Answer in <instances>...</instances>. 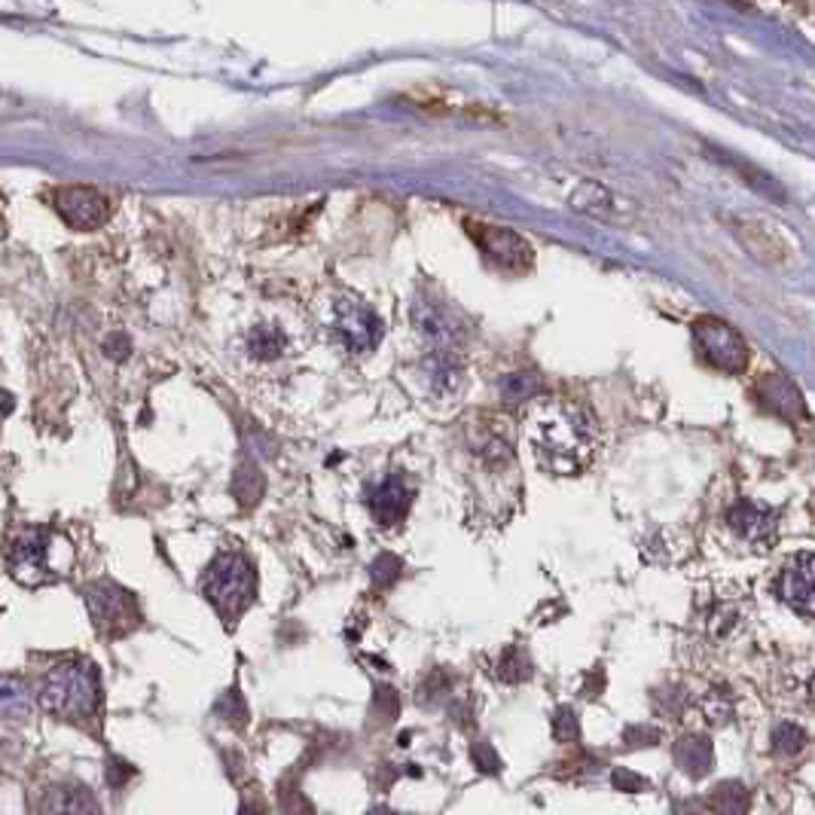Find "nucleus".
Returning a JSON list of instances; mask_svg holds the SVG:
<instances>
[{
  "label": "nucleus",
  "instance_id": "1",
  "mask_svg": "<svg viewBox=\"0 0 815 815\" xmlns=\"http://www.w3.org/2000/svg\"><path fill=\"white\" fill-rule=\"evenodd\" d=\"M529 437L538 462L553 474L584 471L596 452V421L571 400H541L531 409Z\"/></svg>",
  "mask_w": 815,
  "mask_h": 815
},
{
  "label": "nucleus",
  "instance_id": "30",
  "mask_svg": "<svg viewBox=\"0 0 815 815\" xmlns=\"http://www.w3.org/2000/svg\"><path fill=\"white\" fill-rule=\"evenodd\" d=\"M614 785H617L620 791H629V794H636V791L648 789V782H645L641 775L629 773V770H617V773H614Z\"/></svg>",
  "mask_w": 815,
  "mask_h": 815
},
{
  "label": "nucleus",
  "instance_id": "32",
  "mask_svg": "<svg viewBox=\"0 0 815 815\" xmlns=\"http://www.w3.org/2000/svg\"><path fill=\"white\" fill-rule=\"evenodd\" d=\"M13 407H15L13 395L0 388V421H3V419H7V416H10V412H13Z\"/></svg>",
  "mask_w": 815,
  "mask_h": 815
},
{
  "label": "nucleus",
  "instance_id": "7",
  "mask_svg": "<svg viewBox=\"0 0 815 815\" xmlns=\"http://www.w3.org/2000/svg\"><path fill=\"white\" fill-rule=\"evenodd\" d=\"M53 205L74 230H98L110 218V202L92 187H62L53 192Z\"/></svg>",
  "mask_w": 815,
  "mask_h": 815
},
{
  "label": "nucleus",
  "instance_id": "29",
  "mask_svg": "<svg viewBox=\"0 0 815 815\" xmlns=\"http://www.w3.org/2000/svg\"><path fill=\"white\" fill-rule=\"evenodd\" d=\"M373 712L379 715V720H392L397 715V696L392 687H382L379 693H376V706H373Z\"/></svg>",
  "mask_w": 815,
  "mask_h": 815
},
{
  "label": "nucleus",
  "instance_id": "11",
  "mask_svg": "<svg viewBox=\"0 0 815 815\" xmlns=\"http://www.w3.org/2000/svg\"><path fill=\"white\" fill-rule=\"evenodd\" d=\"M775 593L794 612L815 614V553L791 557L779 574Z\"/></svg>",
  "mask_w": 815,
  "mask_h": 815
},
{
  "label": "nucleus",
  "instance_id": "4",
  "mask_svg": "<svg viewBox=\"0 0 815 815\" xmlns=\"http://www.w3.org/2000/svg\"><path fill=\"white\" fill-rule=\"evenodd\" d=\"M693 342L703 361L720 373H742L748 367V345L727 321L703 315L693 321Z\"/></svg>",
  "mask_w": 815,
  "mask_h": 815
},
{
  "label": "nucleus",
  "instance_id": "26",
  "mask_svg": "<svg viewBox=\"0 0 815 815\" xmlns=\"http://www.w3.org/2000/svg\"><path fill=\"white\" fill-rule=\"evenodd\" d=\"M703 712L708 715V720L724 724V720H730V715H734V700L724 691H712L706 696V703H703Z\"/></svg>",
  "mask_w": 815,
  "mask_h": 815
},
{
  "label": "nucleus",
  "instance_id": "20",
  "mask_svg": "<svg viewBox=\"0 0 815 815\" xmlns=\"http://www.w3.org/2000/svg\"><path fill=\"white\" fill-rule=\"evenodd\" d=\"M708 803L718 815H742L748 810V791L742 782H720L708 794Z\"/></svg>",
  "mask_w": 815,
  "mask_h": 815
},
{
  "label": "nucleus",
  "instance_id": "27",
  "mask_svg": "<svg viewBox=\"0 0 815 815\" xmlns=\"http://www.w3.org/2000/svg\"><path fill=\"white\" fill-rule=\"evenodd\" d=\"M370 574H373V584H376V586L395 584L397 574H400V559L388 557V553H385V557H379L376 562H373Z\"/></svg>",
  "mask_w": 815,
  "mask_h": 815
},
{
  "label": "nucleus",
  "instance_id": "14",
  "mask_svg": "<svg viewBox=\"0 0 815 815\" xmlns=\"http://www.w3.org/2000/svg\"><path fill=\"white\" fill-rule=\"evenodd\" d=\"M758 392H761L763 407L773 409L775 416H782V419H803L806 416V404H803V395L797 392V385L785 376H763L761 385H758Z\"/></svg>",
  "mask_w": 815,
  "mask_h": 815
},
{
  "label": "nucleus",
  "instance_id": "19",
  "mask_svg": "<svg viewBox=\"0 0 815 815\" xmlns=\"http://www.w3.org/2000/svg\"><path fill=\"white\" fill-rule=\"evenodd\" d=\"M285 333L278 327L260 324L247 337V352H251V357H257V361H275L278 354L285 352Z\"/></svg>",
  "mask_w": 815,
  "mask_h": 815
},
{
  "label": "nucleus",
  "instance_id": "31",
  "mask_svg": "<svg viewBox=\"0 0 815 815\" xmlns=\"http://www.w3.org/2000/svg\"><path fill=\"white\" fill-rule=\"evenodd\" d=\"M129 773H132V770H125L123 761H110V767H108L110 785H123L125 779H129Z\"/></svg>",
  "mask_w": 815,
  "mask_h": 815
},
{
  "label": "nucleus",
  "instance_id": "12",
  "mask_svg": "<svg viewBox=\"0 0 815 815\" xmlns=\"http://www.w3.org/2000/svg\"><path fill=\"white\" fill-rule=\"evenodd\" d=\"M367 504H370V514H373V519H376L379 526H385V529H392V526H397V522L409 514L412 489H409L404 476L392 474L370 489Z\"/></svg>",
  "mask_w": 815,
  "mask_h": 815
},
{
  "label": "nucleus",
  "instance_id": "17",
  "mask_svg": "<svg viewBox=\"0 0 815 815\" xmlns=\"http://www.w3.org/2000/svg\"><path fill=\"white\" fill-rule=\"evenodd\" d=\"M0 715L10 720L31 718V696L25 681L15 675H0Z\"/></svg>",
  "mask_w": 815,
  "mask_h": 815
},
{
  "label": "nucleus",
  "instance_id": "28",
  "mask_svg": "<svg viewBox=\"0 0 815 815\" xmlns=\"http://www.w3.org/2000/svg\"><path fill=\"white\" fill-rule=\"evenodd\" d=\"M471 755H474L476 767H480L483 773H498V770H502V761H498V755L492 751L489 742H476Z\"/></svg>",
  "mask_w": 815,
  "mask_h": 815
},
{
  "label": "nucleus",
  "instance_id": "6",
  "mask_svg": "<svg viewBox=\"0 0 815 815\" xmlns=\"http://www.w3.org/2000/svg\"><path fill=\"white\" fill-rule=\"evenodd\" d=\"M7 569L19 584L37 586L49 577V531L22 529L7 547Z\"/></svg>",
  "mask_w": 815,
  "mask_h": 815
},
{
  "label": "nucleus",
  "instance_id": "34",
  "mask_svg": "<svg viewBox=\"0 0 815 815\" xmlns=\"http://www.w3.org/2000/svg\"><path fill=\"white\" fill-rule=\"evenodd\" d=\"M367 815H395V813H392V810H385V806H379V810H373V813H367Z\"/></svg>",
  "mask_w": 815,
  "mask_h": 815
},
{
  "label": "nucleus",
  "instance_id": "18",
  "mask_svg": "<svg viewBox=\"0 0 815 815\" xmlns=\"http://www.w3.org/2000/svg\"><path fill=\"white\" fill-rule=\"evenodd\" d=\"M742 624V605L739 602H727V598H718L706 614V629L712 639H724L730 636L734 629H739Z\"/></svg>",
  "mask_w": 815,
  "mask_h": 815
},
{
  "label": "nucleus",
  "instance_id": "33",
  "mask_svg": "<svg viewBox=\"0 0 815 815\" xmlns=\"http://www.w3.org/2000/svg\"><path fill=\"white\" fill-rule=\"evenodd\" d=\"M242 815H263V810H260L257 803H245V806H242Z\"/></svg>",
  "mask_w": 815,
  "mask_h": 815
},
{
  "label": "nucleus",
  "instance_id": "24",
  "mask_svg": "<svg viewBox=\"0 0 815 815\" xmlns=\"http://www.w3.org/2000/svg\"><path fill=\"white\" fill-rule=\"evenodd\" d=\"M214 708H218L220 718L227 720V724H232V727H242V724H245V720H247L245 700L239 696V691H235V687H232V691L223 693V696H220V700H218V706H214Z\"/></svg>",
  "mask_w": 815,
  "mask_h": 815
},
{
  "label": "nucleus",
  "instance_id": "2",
  "mask_svg": "<svg viewBox=\"0 0 815 815\" xmlns=\"http://www.w3.org/2000/svg\"><path fill=\"white\" fill-rule=\"evenodd\" d=\"M101 700V684L92 663H62L41 681L37 703L43 712H49L62 720H89L96 715Z\"/></svg>",
  "mask_w": 815,
  "mask_h": 815
},
{
  "label": "nucleus",
  "instance_id": "23",
  "mask_svg": "<svg viewBox=\"0 0 815 815\" xmlns=\"http://www.w3.org/2000/svg\"><path fill=\"white\" fill-rule=\"evenodd\" d=\"M806 746V734H803L797 724H782V727H775L773 734V751L775 755H797L801 748Z\"/></svg>",
  "mask_w": 815,
  "mask_h": 815
},
{
  "label": "nucleus",
  "instance_id": "15",
  "mask_svg": "<svg viewBox=\"0 0 815 815\" xmlns=\"http://www.w3.org/2000/svg\"><path fill=\"white\" fill-rule=\"evenodd\" d=\"M41 815H98V803L80 785H62L43 797Z\"/></svg>",
  "mask_w": 815,
  "mask_h": 815
},
{
  "label": "nucleus",
  "instance_id": "16",
  "mask_svg": "<svg viewBox=\"0 0 815 815\" xmlns=\"http://www.w3.org/2000/svg\"><path fill=\"white\" fill-rule=\"evenodd\" d=\"M712 761H715V748L706 736H684L675 746V763L681 767V773L693 779H703L712 770Z\"/></svg>",
  "mask_w": 815,
  "mask_h": 815
},
{
  "label": "nucleus",
  "instance_id": "8",
  "mask_svg": "<svg viewBox=\"0 0 815 815\" xmlns=\"http://www.w3.org/2000/svg\"><path fill=\"white\" fill-rule=\"evenodd\" d=\"M724 522L734 535L736 541L746 543L751 550H770L775 543V514L770 507L755 502H736L727 514Z\"/></svg>",
  "mask_w": 815,
  "mask_h": 815
},
{
  "label": "nucleus",
  "instance_id": "5",
  "mask_svg": "<svg viewBox=\"0 0 815 815\" xmlns=\"http://www.w3.org/2000/svg\"><path fill=\"white\" fill-rule=\"evenodd\" d=\"M86 602L96 620L98 632H104L108 639H120L129 636L132 629L141 626V608H137L135 596L123 590V586L101 581L86 590Z\"/></svg>",
  "mask_w": 815,
  "mask_h": 815
},
{
  "label": "nucleus",
  "instance_id": "22",
  "mask_svg": "<svg viewBox=\"0 0 815 815\" xmlns=\"http://www.w3.org/2000/svg\"><path fill=\"white\" fill-rule=\"evenodd\" d=\"M538 392H541V382H538V376H531V373H514V376H507L502 385V395L507 404L531 400Z\"/></svg>",
  "mask_w": 815,
  "mask_h": 815
},
{
  "label": "nucleus",
  "instance_id": "10",
  "mask_svg": "<svg viewBox=\"0 0 815 815\" xmlns=\"http://www.w3.org/2000/svg\"><path fill=\"white\" fill-rule=\"evenodd\" d=\"M333 327H337L342 345L354 354L373 352L382 340V321L361 302H342L333 318Z\"/></svg>",
  "mask_w": 815,
  "mask_h": 815
},
{
  "label": "nucleus",
  "instance_id": "9",
  "mask_svg": "<svg viewBox=\"0 0 815 815\" xmlns=\"http://www.w3.org/2000/svg\"><path fill=\"white\" fill-rule=\"evenodd\" d=\"M467 230L476 239V245L483 247V254L498 263L504 269L526 272L531 266V247L529 242L510 230H498V227H480V223H467Z\"/></svg>",
  "mask_w": 815,
  "mask_h": 815
},
{
  "label": "nucleus",
  "instance_id": "21",
  "mask_svg": "<svg viewBox=\"0 0 815 815\" xmlns=\"http://www.w3.org/2000/svg\"><path fill=\"white\" fill-rule=\"evenodd\" d=\"M495 675H498L504 684H519V681L529 679L531 663H529V657H526V651L517 648V645L504 648L502 657H498V663H495Z\"/></svg>",
  "mask_w": 815,
  "mask_h": 815
},
{
  "label": "nucleus",
  "instance_id": "13",
  "mask_svg": "<svg viewBox=\"0 0 815 815\" xmlns=\"http://www.w3.org/2000/svg\"><path fill=\"white\" fill-rule=\"evenodd\" d=\"M416 327L425 340L434 345L437 352H452V345L462 340V321L447 312L440 302H419L416 309Z\"/></svg>",
  "mask_w": 815,
  "mask_h": 815
},
{
  "label": "nucleus",
  "instance_id": "25",
  "mask_svg": "<svg viewBox=\"0 0 815 815\" xmlns=\"http://www.w3.org/2000/svg\"><path fill=\"white\" fill-rule=\"evenodd\" d=\"M550 727H553V736H557L559 742H574L577 734H581V727H577V715H574V708L562 706L557 708V715L550 720Z\"/></svg>",
  "mask_w": 815,
  "mask_h": 815
},
{
  "label": "nucleus",
  "instance_id": "3",
  "mask_svg": "<svg viewBox=\"0 0 815 815\" xmlns=\"http://www.w3.org/2000/svg\"><path fill=\"white\" fill-rule=\"evenodd\" d=\"M202 593L227 624H235L257 593V574H254L251 559L242 557V553H232V550L220 553L205 571Z\"/></svg>",
  "mask_w": 815,
  "mask_h": 815
}]
</instances>
